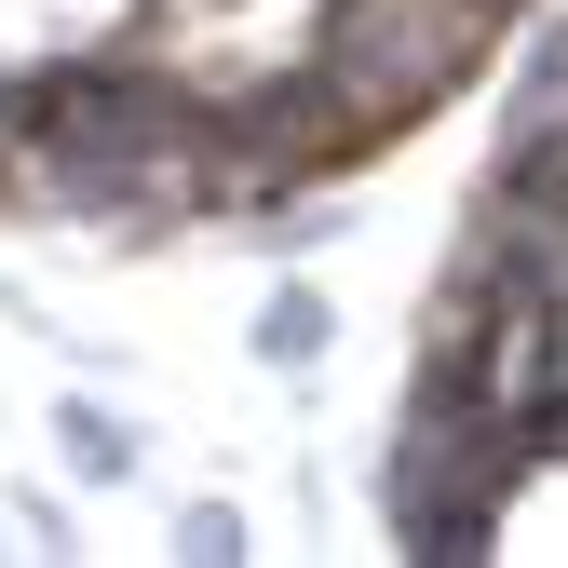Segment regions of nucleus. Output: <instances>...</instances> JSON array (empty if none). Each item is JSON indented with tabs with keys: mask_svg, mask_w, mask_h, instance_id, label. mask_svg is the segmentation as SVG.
<instances>
[{
	"mask_svg": "<svg viewBox=\"0 0 568 568\" xmlns=\"http://www.w3.org/2000/svg\"><path fill=\"white\" fill-rule=\"evenodd\" d=\"M163 555H176V568H244L257 541H244V515H231V501H176V528H163Z\"/></svg>",
	"mask_w": 568,
	"mask_h": 568,
	"instance_id": "nucleus-3",
	"label": "nucleus"
},
{
	"mask_svg": "<svg viewBox=\"0 0 568 568\" xmlns=\"http://www.w3.org/2000/svg\"><path fill=\"white\" fill-rule=\"evenodd\" d=\"M14 528H28V555H82V541H68V501H54V487H28V501H14Z\"/></svg>",
	"mask_w": 568,
	"mask_h": 568,
	"instance_id": "nucleus-4",
	"label": "nucleus"
},
{
	"mask_svg": "<svg viewBox=\"0 0 568 568\" xmlns=\"http://www.w3.org/2000/svg\"><path fill=\"white\" fill-rule=\"evenodd\" d=\"M54 474H68V487H109V501H122V487H150V419L109 406L95 379L54 393Z\"/></svg>",
	"mask_w": 568,
	"mask_h": 568,
	"instance_id": "nucleus-1",
	"label": "nucleus"
},
{
	"mask_svg": "<svg viewBox=\"0 0 568 568\" xmlns=\"http://www.w3.org/2000/svg\"><path fill=\"white\" fill-rule=\"evenodd\" d=\"M244 352H257L271 379H325V352H338V298H325L312 271H271V298H257Z\"/></svg>",
	"mask_w": 568,
	"mask_h": 568,
	"instance_id": "nucleus-2",
	"label": "nucleus"
}]
</instances>
